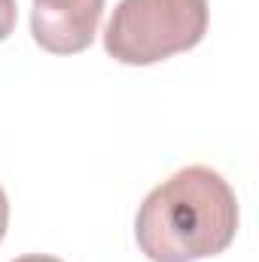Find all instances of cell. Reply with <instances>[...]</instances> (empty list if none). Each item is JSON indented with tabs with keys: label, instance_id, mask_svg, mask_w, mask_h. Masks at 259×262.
Returning a JSON list of instances; mask_svg holds the SVG:
<instances>
[{
	"label": "cell",
	"instance_id": "obj_6",
	"mask_svg": "<svg viewBox=\"0 0 259 262\" xmlns=\"http://www.w3.org/2000/svg\"><path fill=\"white\" fill-rule=\"evenodd\" d=\"M12 262H61L58 256H46V253H28V256H18Z\"/></svg>",
	"mask_w": 259,
	"mask_h": 262
},
{
	"label": "cell",
	"instance_id": "obj_2",
	"mask_svg": "<svg viewBox=\"0 0 259 262\" xmlns=\"http://www.w3.org/2000/svg\"><path fill=\"white\" fill-rule=\"evenodd\" d=\"M207 21V0H119L104 31V49L119 64L149 67L195 49Z\"/></svg>",
	"mask_w": 259,
	"mask_h": 262
},
{
	"label": "cell",
	"instance_id": "obj_5",
	"mask_svg": "<svg viewBox=\"0 0 259 262\" xmlns=\"http://www.w3.org/2000/svg\"><path fill=\"white\" fill-rule=\"evenodd\" d=\"M6 229H9V198L0 186V241L6 238Z\"/></svg>",
	"mask_w": 259,
	"mask_h": 262
},
{
	"label": "cell",
	"instance_id": "obj_3",
	"mask_svg": "<svg viewBox=\"0 0 259 262\" xmlns=\"http://www.w3.org/2000/svg\"><path fill=\"white\" fill-rule=\"evenodd\" d=\"M104 0H34L31 34L52 55L85 52L98 34Z\"/></svg>",
	"mask_w": 259,
	"mask_h": 262
},
{
	"label": "cell",
	"instance_id": "obj_4",
	"mask_svg": "<svg viewBox=\"0 0 259 262\" xmlns=\"http://www.w3.org/2000/svg\"><path fill=\"white\" fill-rule=\"evenodd\" d=\"M15 21H18V6H15V0H0V43L9 40V34L15 31Z\"/></svg>",
	"mask_w": 259,
	"mask_h": 262
},
{
	"label": "cell",
	"instance_id": "obj_1",
	"mask_svg": "<svg viewBox=\"0 0 259 262\" xmlns=\"http://www.w3.org/2000/svg\"><path fill=\"white\" fill-rule=\"evenodd\" d=\"M238 220V198L223 174L189 165L143 198L134 216V238L149 262H198L229 250Z\"/></svg>",
	"mask_w": 259,
	"mask_h": 262
}]
</instances>
